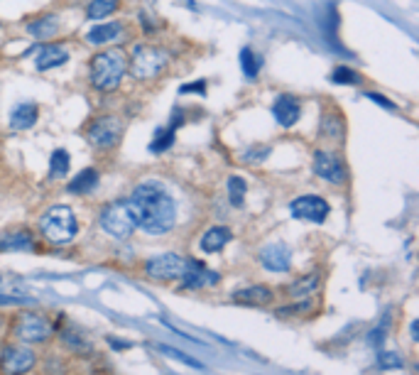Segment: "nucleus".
Masks as SVG:
<instances>
[{
    "instance_id": "7c9ffc66",
    "label": "nucleus",
    "mask_w": 419,
    "mask_h": 375,
    "mask_svg": "<svg viewBox=\"0 0 419 375\" xmlns=\"http://www.w3.org/2000/svg\"><path fill=\"white\" fill-rule=\"evenodd\" d=\"M322 130L328 135H333V138H339L341 133H344V120L339 118V116H324L322 118Z\"/></svg>"
},
{
    "instance_id": "f8f14e48",
    "label": "nucleus",
    "mask_w": 419,
    "mask_h": 375,
    "mask_svg": "<svg viewBox=\"0 0 419 375\" xmlns=\"http://www.w3.org/2000/svg\"><path fill=\"white\" fill-rule=\"evenodd\" d=\"M260 263L270 273H287L292 265V253L285 243H268L260 250Z\"/></svg>"
},
{
    "instance_id": "9b49d317",
    "label": "nucleus",
    "mask_w": 419,
    "mask_h": 375,
    "mask_svg": "<svg viewBox=\"0 0 419 375\" xmlns=\"http://www.w3.org/2000/svg\"><path fill=\"white\" fill-rule=\"evenodd\" d=\"M314 174L331 184H341L346 179V170H344V162H341L339 155L326 150H319L314 155Z\"/></svg>"
},
{
    "instance_id": "2f4dec72",
    "label": "nucleus",
    "mask_w": 419,
    "mask_h": 375,
    "mask_svg": "<svg viewBox=\"0 0 419 375\" xmlns=\"http://www.w3.org/2000/svg\"><path fill=\"white\" fill-rule=\"evenodd\" d=\"M378 368L390 370V368H402V358L398 354H380L378 356Z\"/></svg>"
},
{
    "instance_id": "f257e3e1",
    "label": "nucleus",
    "mask_w": 419,
    "mask_h": 375,
    "mask_svg": "<svg viewBox=\"0 0 419 375\" xmlns=\"http://www.w3.org/2000/svg\"><path fill=\"white\" fill-rule=\"evenodd\" d=\"M130 206H133L138 228L150 236H162L167 230H172L177 221V204L160 182L140 184L130 196Z\"/></svg>"
},
{
    "instance_id": "dca6fc26",
    "label": "nucleus",
    "mask_w": 419,
    "mask_h": 375,
    "mask_svg": "<svg viewBox=\"0 0 419 375\" xmlns=\"http://www.w3.org/2000/svg\"><path fill=\"white\" fill-rule=\"evenodd\" d=\"M231 243V230L226 228V226H214V228H209L201 236V250L204 253H218L223 250V248Z\"/></svg>"
},
{
    "instance_id": "4be33fe9",
    "label": "nucleus",
    "mask_w": 419,
    "mask_h": 375,
    "mask_svg": "<svg viewBox=\"0 0 419 375\" xmlns=\"http://www.w3.org/2000/svg\"><path fill=\"white\" fill-rule=\"evenodd\" d=\"M118 6H120V0H91L86 15L91 17V20H101V17L118 10Z\"/></svg>"
},
{
    "instance_id": "7ed1b4c3",
    "label": "nucleus",
    "mask_w": 419,
    "mask_h": 375,
    "mask_svg": "<svg viewBox=\"0 0 419 375\" xmlns=\"http://www.w3.org/2000/svg\"><path fill=\"white\" fill-rule=\"evenodd\" d=\"M42 236L47 238L54 246H66L69 241H74L76 236V216L69 206H52L47 214L39 221Z\"/></svg>"
},
{
    "instance_id": "a211bd4d",
    "label": "nucleus",
    "mask_w": 419,
    "mask_h": 375,
    "mask_svg": "<svg viewBox=\"0 0 419 375\" xmlns=\"http://www.w3.org/2000/svg\"><path fill=\"white\" fill-rule=\"evenodd\" d=\"M37 116L39 113H37V106H35V103H20V106L12 111L10 125L15 130H27L37 123Z\"/></svg>"
},
{
    "instance_id": "2eb2a0df",
    "label": "nucleus",
    "mask_w": 419,
    "mask_h": 375,
    "mask_svg": "<svg viewBox=\"0 0 419 375\" xmlns=\"http://www.w3.org/2000/svg\"><path fill=\"white\" fill-rule=\"evenodd\" d=\"M66 60H69V52H66L64 44H47V47H42V52L37 54V69L39 71L54 69V66L64 64Z\"/></svg>"
},
{
    "instance_id": "aec40b11",
    "label": "nucleus",
    "mask_w": 419,
    "mask_h": 375,
    "mask_svg": "<svg viewBox=\"0 0 419 375\" xmlns=\"http://www.w3.org/2000/svg\"><path fill=\"white\" fill-rule=\"evenodd\" d=\"M98 184V172L93 170V167H89V170L79 172L74 179H71L69 184V192L71 194H84V192H91L93 187Z\"/></svg>"
},
{
    "instance_id": "423d86ee",
    "label": "nucleus",
    "mask_w": 419,
    "mask_h": 375,
    "mask_svg": "<svg viewBox=\"0 0 419 375\" xmlns=\"http://www.w3.org/2000/svg\"><path fill=\"white\" fill-rule=\"evenodd\" d=\"M123 138V123L115 116H101L89 125V140L91 145L98 150H108V147H115Z\"/></svg>"
},
{
    "instance_id": "0eeeda50",
    "label": "nucleus",
    "mask_w": 419,
    "mask_h": 375,
    "mask_svg": "<svg viewBox=\"0 0 419 375\" xmlns=\"http://www.w3.org/2000/svg\"><path fill=\"white\" fill-rule=\"evenodd\" d=\"M292 216L301 221H312V223H324L331 211L326 199L322 196H314V194H306V196H297L295 201L290 204Z\"/></svg>"
},
{
    "instance_id": "6ab92c4d",
    "label": "nucleus",
    "mask_w": 419,
    "mask_h": 375,
    "mask_svg": "<svg viewBox=\"0 0 419 375\" xmlns=\"http://www.w3.org/2000/svg\"><path fill=\"white\" fill-rule=\"evenodd\" d=\"M120 33H123V25H120V22H106V25L91 27L86 33V39L91 44H106V42H111V39L118 37Z\"/></svg>"
},
{
    "instance_id": "473e14b6",
    "label": "nucleus",
    "mask_w": 419,
    "mask_h": 375,
    "mask_svg": "<svg viewBox=\"0 0 419 375\" xmlns=\"http://www.w3.org/2000/svg\"><path fill=\"white\" fill-rule=\"evenodd\" d=\"M179 93H206V81H196V84L182 86Z\"/></svg>"
},
{
    "instance_id": "c756f323",
    "label": "nucleus",
    "mask_w": 419,
    "mask_h": 375,
    "mask_svg": "<svg viewBox=\"0 0 419 375\" xmlns=\"http://www.w3.org/2000/svg\"><path fill=\"white\" fill-rule=\"evenodd\" d=\"M155 349L160 351V354H165V356H172V358H177L179 363H184V365H192V368H196V370H201V368H204V365H201L199 360H194L192 356L182 354V351L172 349V346H165V343H157Z\"/></svg>"
},
{
    "instance_id": "412c9836",
    "label": "nucleus",
    "mask_w": 419,
    "mask_h": 375,
    "mask_svg": "<svg viewBox=\"0 0 419 375\" xmlns=\"http://www.w3.org/2000/svg\"><path fill=\"white\" fill-rule=\"evenodd\" d=\"M27 248H32V236L27 230L0 236V250H27Z\"/></svg>"
},
{
    "instance_id": "5701e85b",
    "label": "nucleus",
    "mask_w": 419,
    "mask_h": 375,
    "mask_svg": "<svg viewBox=\"0 0 419 375\" xmlns=\"http://www.w3.org/2000/svg\"><path fill=\"white\" fill-rule=\"evenodd\" d=\"M319 275L314 273V275H306V277H299V280H295L292 282V287H290V295L292 297H306V295H312L314 290L319 287Z\"/></svg>"
},
{
    "instance_id": "ddd939ff",
    "label": "nucleus",
    "mask_w": 419,
    "mask_h": 375,
    "mask_svg": "<svg viewBox=\"0 0 419 375\" xmlns=\"http://www.w3.org/2000/svg\"><path fill=\"white\" fill-rule=\"evenodd\" d=\"M182 287H204V284H216L218 282V275L209 273L204 263L199 260H187V268L182 273Z\"/></svg>"
},
{
    "instance_id": "f3484780",
    "label": "nucleus",
    "mask_w": 419,
    "mask_h": 375,
    "mask_svg": "<svg viewBox=\"0 0 419 375\" xmlns=\"http://www.w3.org/2000/svg\"><path fill=\"white\" fill-rule=\"evenodd\" d=\"M233 300L238 304H268L272 302V290L263 287V284H253V287H245V290H238L233 295Z\"/></svg>"
},
{
    "instance_id": "cd10ccee",
    "label": "nucleus",
    "mask_w": 419,
    "mask_h": 375,
    "mask_svg": "<svg viewBox=\"0 0 419 375\" xmlns=\"http://www.w3.org/2000/svg\"><path fill=\"white\" fill-rule=\"evenodd\" d=\"M228 199H231L233 206H243V201H245V179L241 177L228 179Z\"/></svg>"
},
{
    "instance_id": "a878e982",
    "label": "nucleus",
    "mask_w": 419,
    "mask_h": 375,
    "mask_svg": "<svg viewBox=\"0 0 419 375\" xmlns=\"http://www.w3.org/2000/svg\"><path fill=\"white\" fill-rule=\"evenodd\" d=\"M172 143H174V128H172V125H169V128H160L155 138H152L150 150L152 152H165V150H169V147H172Z\"/></svg>"
},
{
    "instance_id": "1a4fd4ad",
    "label": "nucleus",
    "mask_w": 419,
    "mask_h": 375,
    "mask_svg": "<svg viewBox=\"0 0 419 375\" xmlns=\"http://www.w3.org/2000/svg\"><path fill=\"white\" fill-rule=\"evenodd\" d=\"M184 268H187V260L179 255H174V253H165V255H157L152 257V260H147L145 265V273L147 277L152 280H179L184 273Z\"/></svg>"
},
{
    "instance_id": "4468645a",
    "label": "nucleus",
    "mask_w": 419,
    "mask_h": 375,
    "mask_svg": "<svg viewBox=\"0 0 419 375\" xmlns=\"http://www.w3.org/2000/svg\"><path fill=\"white\" fill-rule=\"evenodd\" d=\"M272 113H274V118H277V123L282 125V128H292V125L299 120L301 108H299V101H297L295 96L285 93V96H279L277 101H274Z\"/></svg>"
},
{
    "instance_id": "72a5a7b5",
    "label": "nucleus",
    "mask_w": 419,
    "mask_h": 375,
    "mask_svg": "<svg viewBox=\"0 0 419 375\" xmlns=\"http://www.w3.org/2000/svg\"><path fill=\"white\" fill-rule=\"evenodd\" d=\"M368 98H371V101H375V103H380L382 108H387V111H393L395 108V103L393 101H387L385 96H380V93H366Z\"/></svg>"
},
{
    "instance_id": "f704fd0d",
    "label": "nucleus",
    "mask_w": 419,
    "mask_h": 375,
    "mask_svg": "<svg viewBox=\"0 0 419 375\" xmlns=\"http://www.w3.org/2000/svg\"><path fill=\"white\" fill-rule=\"evenodd\" d=\"M382 338H385V329H375V331L368 336V343H373V346H378V343H382Z\"/></svg>"
},
{
    "instance_id": "c9c22d12",
    "label": "nucleus",
    "mask_w": 419,
    "mask_h": 375,
    "mask_svg": "<svg viewBox=\"0 0 419 375\" xmlns=\"http://www.w3.org/2000/svg\"><path fill=\"white\" fill-rule=\"evenodd\" d=\"M30 300H22V297H6L0 295V304H27Z\"/></svg>"
},
{
    "instance_id": "39448f33",
    "label": "nucleus",
    "mask_w": 419,
    "mask_h": 375,
    "mask_svg": "<svg viewBox=\"0 0 419 375\" xmlns=\"http://www.w3.org/2000/svg\"><path fill=\"white\" fill-rule=\"evenodd\" d=\"M101 228L115 238H128L138 228L130 201H115V204L108 206L101 214Z\"/></svg>"
},
{
    "instance_id": "9d476101",
    "label": "nucleus",
    "mask_w": 419,
    "mask_h": 375,
    "mask_svg": "<svg viewBox=\"0 0 419 375\" xmlns=\"http://www.w3.org/2000/svg\"><path fill=\"white\" fill-rule=\"evenodd\" d=\"M35 354L27 346H8L0 356V370L3 375H25L35 368Z\"/></svg>"
},
{
    "instance_id": "6e6552de",
    "label": "nucleus",
    "mask_w": 419,
    "mask_h": 375,
    "mask_svg": "<svg viewBox=\"0 0 419 375\" xmlns=\"http://www.w3.org/2000/svg\"><path fill=\"white\" fill-rule=\"evenodd\" d=\"M15 336L25 343H44L52 336V324L39 314H22L15 324Z\"/></svg>"
},
{
    "instance_id": "20e7f679",
    "label": "nucleus",
    "mask_w": 419,
    "mask_h": 375,
    "mask_svg": "<svg viewBox=\"0 0 419 375\" xmlns=\"http://www.w3.org/2000/svg\"><path fill=\"white\" fill-rule=\"evenodd\" d=\"M130 74L135 79H155L162 69L167 66V54L160 47H150V44H138L130 60Z\"/></svg>"
},
{
    "instance_id": "f03ea898",
    "label": "nucleus",
    "mask_w": 419,
    "mask_h": 375,
    "mask_svg": "<svg viewBox=\"0 0 419 375\" xmlns=\"http://www.w3.org/2000/svg\"><path fill=\"white\" fill-rule=\"evenodd\" d=\"M128 69V60L120 49H106L91 60V84L98 91H115Z\"/></svg>"
},
{
    "instance_id": "393cba45",
    "label": "nucleus",
    "mask_w": 419,
    "mask_h": 375,
    "mask_svg": "<svg viewBox=\"0 0 419 375\" xmlns=\"http://www.w3.org/2000/svg\"><path fill=\"white\" fill-rule=\"evenodd\" d=\"M69 152L66 150H54L52 152V160H49V174L52 177H62L69 172Z\"/></svg>"
},
{
    "instance_id": "bb28decb",
    "label": "nucleus",
    "mask_w": 419,
    "mask_h": 375,
    "mask_svg": "<svg viewBox=\"0 0 419 375\" xmlns=\"http://www.w3.org/2000/svg\"><path fill=\"white\" fill-rule=\"evenodd\" d=\"M241 66H243V71H245L248 79L258 76V71H260V60L255 57V52H253L250 47H243V49H241Z\"/></svg>"
},
{
    "instance_id": "c85d7f7f",
    "label": "nucleus",
    "mask_w": 419,
    "mask_h": 375,
    "mask_svg": "<svg viewBox=\"0 0 419 375\" xmlns=\"http://www.w3.org/2000/svg\"><path fill=\"white\" fill-rule=\"evenodd\" d=\"M331 81L341 86H353V84H360V74H355L351 66H336L331 74Z\"/></svg>"
},
{
    "instance_id": "b1692460",
    "label": "nucleus",
    "mask_w": 419,
    "mask_h": 375,
    "mask_svg": "<svg viewBox=\"0 0 419 375\" xmlns=\"http://www.w3.org/2000/svg\"><path fill=\"white\" fill-rule=\"evenodd\" d=\"M27 33L44 39V37H52V35L59 33V27H57V20H54V17H42V20H37V22H30V25H27Z\"/></svg>"
},
{
    "instance_id": "e433bc0d",
    "label": "nucleus",
    "mask_w": 419,
    "mask_h": 375,
    "mask_svg": "<svg viewBox=\"0 0 419 375\" xmlns=\"http://www.w3.org/2000/svg\"><path fill=\"white\" fill-rule=\"evenodd\" d=\"M111 343H113L115 349H128L130 343H120V338H111Z\"/></svg>"
}]
</instances>
